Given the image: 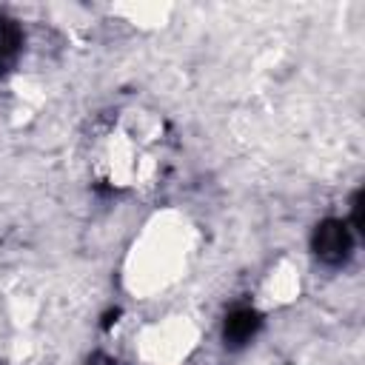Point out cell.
I'll return each mask as SVG.
<instances>
[{"mask_svg": "<svg viewBox=\"0 0 365 365\" xmlns=\"http://www.w3.org/2000/svg\"><path fill=\"white\" fill-rule=\"evenodd\" d=\"M200 328L188 317H163L143 325L134 336V351L145 365H180L197 348Z\"/></svg>", "mask_w": 365, "mask_h": 365, "instance_id": "2", "label": "cell"}, {"mask_svg": "<svg viewBox=\"0 0 365 365\" xmlns=\"http://www.w3.org/2000/svg\"><path fill=\"white\" fill-rule=\"evenodd\" d=\"M197 242L200 234L185 214L163 211L151 217L125 257V288L140 299L168 291L185 277L197 254Z\"/></svg>", "mask_w": 365, "mask_h": 365, "instance_id": "1", "label": "cell"}, {"mask_svg": "<svg viewBox=\"0 0 365 365\" xmlns=\"http://www.w3.org/2000/svg\"><path fill=\"white\" fill-rule=\"evenodd\" d=\"M299 291V274L297 265L291 262H279L262 282V302L265 305H282L288 299H294V294Z\"/></svg>", "mask_w": 365, "mask_h": 365, "instance_id": "3", "label": "cell"}]
</instances>
